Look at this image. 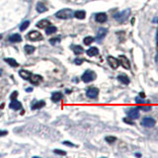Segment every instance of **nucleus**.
<instances>
[{
	"label": "nucleus",
	"mask_w": 158,
	"mask_h": 158,
	"mask_svg": "<svg viewBox=\"0 0 158 158\" xmlns=\"http://www.w3.org/2000/svg\"><path fill=\"white\" fill-rule=\"evenodd\" d=\"M130 14H131V9H125V10L122 11V12H119V13L115 14L114 15V19L116 21H118L119 23H124L129 18Z\"/></svg>",
	"instance_id": "obj_2"
},
{
	"label": "nucleus",
	"mask_w": 158,
	"mask_h": 158,
	"mask_svg": "<svg viewBox=\"0 0 158 158\" xmlns=\"http://www.w3.org/2000/svg\"><path fill=\"white\" fill-rule=\"evenodd\" d=\"M55 17L63 20L70 19L71 17H73V11L71 9H61L55 13Z\"/></svg>",
	"instance_id": "obj_1"
},
{
	"label": "nucleus",
	"mask_w": 158,
	"mask_h": 158,
	"mask_svg": "<svg viewBox=\"0 0 158 158\" xmlns=\"http://www.w3.org/2000/svg\"><path fill=\"white\" fill-rule=\"evenodd\" d=\"M6 134H8V131H0V136H4Z\"/></svg>",
	"instance_id": "obj_38"
},
{
	"label": "nucleus",
	"mask_w": 158,
	"mask_h": 158,
	"mask_svg": "<svg viewBox=\"0 0 158 158\" xmlns=\"http://www.w3.org/2000/svg\"><path fill=\"white\" fill-rule=\"evenodd\" d=\"M50 99H51L52 102L57 103V102H59L62 99V94L60 92H55V93L51 94V98H50Z\"/></svg>",
	"instance_id": "obj_16"
},
{
	"label": "nucleus",
	"mask_w": 158,
	"mask_h": 158,
	"mask_svg": "<svg viewBox=\"0 0 158 158\" xmlns=\"http://www.w3.org/2000/svg\"><path fill=\"white\" fill-rule=\"evenodd\" d=\"M144 93H142V92H141V93H139V97H141V98H144Z\"/></svg>",
	"instance_id": "obj_39"
},
{
	"label": "nucleus",
	"mask_w": 158,
	"mask_h": 158,
	"mask_svg": "<svg viewBox=\"0 0 158 158\" xmlns=\"http://www.w3.org/2000/svg\"><path fill=\"white\" fill-rule=\"evenodd\" d=\"M118 80H119L120 82H122L123 84H129V83H130L129 77L125 75H119L118 76Z\"/></svg>",
	"instance_id": "obj_25"
},
{
	"label": "nucleus",
	"mask_w": 158,
	"mask_h": 158,
	"mask_svg": "<svg viewBox=\"0 0 158 158\" xmlns=\"http://www.w3.org/2000/svg\"><path fill=\"white\" fill-rule=\"evenodd\" d=\"M138 109H139V110L144 111V112H148V111L151 110V106H144V105L142 104L141 106H139V107H138Z\"/></svg>",
	"instance_id": "obj_29"
},
{
	"label": "nucleus",
	"mask_w": 158,
	"mask_h": 158,
	"mask_svg": "<svg viewBox=\"0 0 158 158\" xmlns=\"http://www.w3.org/2000/svg\"><path fill=\"white\" fill-rule=\"evenodd\" d=\"M124 123H127V124H133V122L130 121V120H129V119H127V118H124Z\"/></svg>",
	"instance_id": "obj_37"
},
{
	"label": "nucleus",
	"mask_w": 158,
	"mask_h": 158,
	"mask_svg": "<svg viewBox=\"0 0 158 158\" xmlns=\"http://www.w3.org/2000/svg\"><path fill=\"white\" fill-rule=\"evenodd\" d=\"M46 105V102L45 101H39V102H34L32 104V107L31 109L32 110H37V109H41L44 106Z\"/></svg>",
	"instance_id": "obj_18"
},
{
	"label": "nucleus",
	"mask_w": 158,
	"mask_h": 158,
	"mask_svg": "<svg viewBox=\"0 0 158 158\" xmlns=\"http://www.w3.org/2000/svg\"><path fill=\"white\" fill-rule=\"evenodd\" d=\"M125 113L129 116V118H131V120H136V119L139 118V109H138V107L129 108L128 110L125 111Z\"/></svg>",
	"instance_id": "obj_4"
},
{
	"label": "nucleus",
	"mask_w": 158,
	"mask_h": 158,
	"mask_svg": "<svg viewBox=\"0 0 158 158\" xmlns=\"http://www.w3.org/2000/svg\"><path fill=\"white\" fill-rule=\"evenodd\" d=\"M17 95H18V92H17V91H14L13 93L11 94V100H13V99H16Z\"/></svg>",
	"instance_id": "obj_36"
},
{
	"label": "nucleus",
	"mask_w": 158,
	"mask_h": 158,
	"mask_svg": "<svg viewBox=\"0 0 158 158\" xmlns=\"http://www.w3.org/2000/svg\"><path fill=\"white\" fill-rule=\"evenodd\" d=\"M36 9H37V11H38L39 13H44V12L48 11V8L46 7V5H45L44 3H41V2H38V3H37Z\"/></svg>",
	"instance_id": "obj_17"
},
{
	"label": "nucleus",
	"mask_w": 158,
	"mask_h": 158,
	"mask_svg": "<svg viewBox=\"0 0 158 158\" xmlns=\"http://www.w3.org/2000/svg\"><path fill=\"white\" fill-rule=\"evenodd\" d=\"M9 41L11 43H20L22 41V37L19 34H13L9 37Z\"/></svg>",
	"instance_id": "obj_19"
},
{
	"label": "nucleus",
	"mask_w": 158,
	"mask_h": 158,
	"mask_svg": "<svg viewBox=\"0 0 158 158\" xmlns=\"http://www.w3.org/2000/svg\"><path fill=\"white\" fill-rule=\"evenodd\" d=\"M135 102H136V103H138V104H140V105H141V104L147 103V102H145L144 100H143V99H142L141 97H139V96L135 98Z\"/></svg>",
	"instance_id": "obj_32"
},
{
	"label": "nucleus",
	"mask_w": 158,
	"mask_h": 158,
	"mask_svg": "<svg viewBox=\"0 0 158 158\" xmlns=\"http://www.w3.org/2000/svg\"><path fill=\"white\" fill-rule=\"evenodd\" d=\"M9 107H10V109L18 111V110H20V109H22V104H21L19 101H17L16 99H13V100L11 101L10 105H9Z\"/></svg>",
	"instance_id": "obj_12"
},
{
	"label": "nucleus",
	"mask_w": 158,
	"mask_h": 158,
	"mask_svg": "<svg viewBox=\"0 0 158 158\" xmlns=\"http://www.w3.org/2000/svg\"><path fill=\"white\" fill-rule=\"evenodd\" d=\"M49 25H50V22L48 20H47V19H43V20L39 21L37 23V27L40 28V29H45V28H47Z\"/></svg>",
	"instance_id": "obj_14"
},
{
	"label": "nucleus",
	"mask_w": 158,
	"mask_h": 158,
	"mask_svg": "<svg viewBox=\"0 0 158 158\" xmlns=\"http://www.w3.org/2000/svg\"><path fill=\"white\" fill-rule=\"evenodd\" d=\"M99 95V89L95 87H90L86 91V96L90 99H96Z\"/></svg>",
	"instance_id": "obj_7"
},
{
	"label": "nucleus",
	"mask_w": 158,
	"mask_h": 158,
	"mask_svg": "<svg viewBox=\"0 0 158 158\" xmlns=\"http://www.w3.org/2000/svg\"><path fill=\"white\" fill-rule=\"evenodd\" d=\"M95 20L98 23H105L106 21L108 20V16L107 14L104 13V12H101V13H97L95 15Z\"/></svg>",
	"instance_id": "obj_11"
},
{
	"label": "nucleus",
	"mask_w": 158,
	"mask_h": 158,
	"mask_svg": "<svg viewBox=\"0 0 158 158\" xmlns=\"http://www.w3.org/2000/svg\"><path fill=\"white\" fill-rule=\"evenodd\" d=\"M60 41V38H54V39H50L49 40V43L51 45H55L56 43H59Z\"/></svg>",
	"instance_id": "obj_33"
},
{
	"label": "nucleus",
	"mask_w": 158,
	"mask_h": 158,
	"mask_svg": "<svg viewBox=\"0 0 158 158\" xmlns=\"http://www.w3.org/2000/svg\"><path fill=\"white\" fill-rule=\"evenodd\" d=\"M62 143H63L64 145H66V146H70V147H74V146H75L73 143H71L70 141H63Z\"/></svg>",
	"instance_id": "obj_35"
},
{
	"label": "nucleus",
	"mask_w": 158,
	"mask_h": 158,
	"mask_svg": "<svg viewBox=\"0 0 158 158\" xmlns=\"http://www.w3.org/2000/svg\"><path fill=\"white\" fill-rule=\"evenodd\" d=\"M82 62H83L82 58H76V59H74V63H75V64H77V65H80V64H82Z\"/></svg>",
	"instance_id": "obj_34"
},
{
	"label": "nucleus",
	"mask_w": 158,
	"mask_h": 158,
	"mask_svg": "<svg viewBox=\"0 0 158 158\" xmlns=\"http://www.w3.org/2000/svg\"><path fill=\"white\" fill-rule=\"evenodd\" d=\"M107 60H108V63L110 64V66L112 68L116 69V68H118L119 65H120L119 59L116 58V57H114V56H112V55H109V56L107 57Z\"/></svg>",
	"instance_id": "obj_9"
},
{
	"label": "nucleus",
	"mask_w": 158,
	"mask_h": 158,
	"mask_svg": "<svg viewBox=\"0 0 158 158\" xmlns=\"http://www.w3.org/2000/svg\"><path fill=\"white\" fill-rule=\"evenodd\" d=\"M41 76L40 75H35V74H32V76H31V78H30V82L31 83H33L34 85H37V84H39V82L41 81Z\"/></svg>",
	"instance_id": "obj_20"
},
{
	"label": "nucleus",
	"mask_w": 158,
	"mask_h": 158,
	"mask_svg": "<svg viewBox=\"0 0 158 158\" xmlns=\"http://www.w3.org/2000/svg\"><path fill=\"white\" fill-rule=\"evenodd\" d=\"M19 75H20L23 79H25V80H30V78H31V76H32V73H31L30 71H28V70L21 69L20 71H19Z\"/></svg>",
	"instance_id": "obj_13"
},
{
	"label": "nucleus",
	"mask_w": 158,
	"mask_h": 158,
	"mask_svg": "<svg viewBox=\"0 0 158 158\" xmlns=\"http://www.w3.org/2000/svg\"><path fill=\"white\" fill-rule=\"evenodd\" d=\"M27 39L30 41H41L43 40V36L38 31H31L29 34H27Z\"/></svg>",
	"instance_id": "obj_5"
},
{
	"label": "nucleus",
	"mask_w": 158,
	"mask_h": 158,
	"mask_svg": "<svg viewBox=\"0 0 158 158\" xmlns=\"http://www.w3.org/2000/svg\"><path fill=\"white\" fill-rule=\"evenodd\" d=\"M32 88H27V89H26V91H27V92H31V91H32Z\"/></svg>",
	"instance_id": "obj_41"
},
{
	"label": "nucleus",
	"mask_w": 158,
	"mask_h": 158,
	"mask_svg": "<svg viewBox=\"0 0 158 158\" xmlns=\"http://www.w3.org/2000/svg\"><path fill=\"white\" fill-rule=\"evenodd\" d=\"M72 50L74 51V54L76 55H81V54L84 52V49H83V48L81 46H72Z\"/></svg>",
	"instance_id": "obj_23"
},
{
	"label": "nucleus",
	"mask_w": 158,
	"mask_h": 158,
	"mask_svg": "<svg viewBox=\"0 0 158 158\" xmlns=\"http://www.w3.org/2000/svg\"><path fill=\"white\" fill-rule=\"evenodd\" d=\"M83 82L85 83H89L93 80L96 79V73L92 70H86L84 73L82 74V77H81Z\"/></svg>",
	"instance_id": "obj_3"
},
{
	"label": "nucleus",
	"mask_w": 158,
	"mask_h": 158,
	"mask_svg": "<svg viewBox=\"0 0 158 158\" xmlns=\"http://www.w3.org/2000/svg\"><path fill=\"white\" fill-rule=\"evenodd\" d=\"M56 31H57L56 27H55V26H51V25H49V26H48V27L46 28V33H47V35L55 34Z\"/></svg>",
	"instance_id": "obj_24"
},
{
	"label": "nucleus",
	"mask_w": 158,
	"mask_h": 158,
	"mask_svg": "<svg viewBox=\"0 0 158 158\" xmlns=\"http://www.w3.org/2000/svg\"><path fill=\"white\" fill-rule=\"evenodd\" d=\"M105 140L107 142H109V143H114L117 140V138H115V136H107V138H105Z\"/></svg>",
	"instance_id": "obj_30"
},
{
	"label": "nucleus",
	"mask_w": 158,
	"mask_h": 158,
	"mask_svg": "<svg viewBox=\"0 0 158 158\" xmlns=\"http://www.w3.org/2000/svg\"><path fill=\"white\" fill-rule=\"evenodd\" d=\"M55 153L58 154V155H63V156H65L67 154L66 151H63V150H60V149H55Z\"/></svg>",
	"instance_id": "obj_31"
},
{
	"label": "nucleus",
	"mask_w": 158,
	"mask_h": 158,
	"mask_svg": "<svg viewBox=\"0 0 158 158\" xmlns=\"http://www.w3.org/2000/svg\"><path fill=\"white\" fill-rule=\"evenodd\" d=\"M135 155H136V156H138V157H140V156H141V155H140V154H139V153H136V154H135Z\"/></svg>",
	"instance_id": "obj_42"
},
{
	"label": "nucleus",
	"mask_w": 158,
	"mask_h": 158,
	"mask_svg": "<svg viewBox=\"0 0 158 158\" xmlns=\"http://www.w3.org/2000/svg\"><path fill=\"white\" fill-rule=\"evenodd\" d=\"M119 62H120V64L125 69H130L131 67V63H130V60L127 58V56H124V55H120L119 56Z\"/></svg>",
	"instance_id": "obj_8"
},
{
	"label": "nucleus",
	"mask_w": 158,
	"mask_h": 158,
	"mask_svg": "<svg viewBox=\"0 0 158 158\" xmlns=\"http://www.w3.org/2000/svg\"><path fill=\"white\" fill-rule=\"evenodd\" d=\"M4 61L7 62L10 66H13V67H17V66H19V63L16 61L14 58H10V57H8V58H4Z\"/></svg>",
	"instance_id": "obj_22"
},
{
	"label": "nucleus",
	"mask_w": 158,
	"mask_h": 158,
	"mask_svg": "<svg viewBox=\"0 0 158 158\" xmlns=\"http://www.w3.org/2000/svg\"><path fill=\"white\" fill-rule=\"evenodd\" d=\"M157 23H158V19H157Z\"/></svg>",
	"instance_id": "obj_45"
},
{
	"label": "nucleus",
	"mask_w": 158,
	"mask_h": 158,
	"mask_svg": "<svg viewBox=\"0 0 158 158\" xmlns=\"http://www.w3.org/2000/svg\"><path fill=\"white\" fill-rule=\"evenodd\" d=\"M108 33V30L106 28H100L97 32V36H96V40L98 41H101L104 38L106 37V35Z\"/></svg>",
	"instance_id": "obj_10"
},
{
	"label": "nucleus",
	"mask_w": 158,
	"mask_h": 158,
	"mask_svg": "<svg viewBox=\"0 0 158 158\" xmlns=\"http://www.w3.org/2000/svg\"><path fill=\"white\" fill-rule=\"evenodd\" d=\"M94 41H95V39H94L93 37H86V38L83 40V43H84V45L89 46V45H91Z\"/></svg>",
	"instance_id": "obj_27"
},
{
	"label": "nucleus",
	"mask_w": 158,
	"mask_h": 158,
	"mask_svg": "<svg viewBox=\"0 0 158 158\" xmlns=\"http://www.w3.org/2000/svg\"><path fill=\"white\" fill-rule=\"evenodd\" d=\"M73 16L77 18V19H80V20H82L84 19L85 17H86V12L85 11H83V10H80V11H76L73 13Z\"/></svg>",
	"instance_id": "obj_21"
},
{
	"label": "nucleus",
	"mask_w": 158,
	"mask_h": 158,
	"mask_svg": "<svg viewBox=\"0 0 158 158\" xmlns=\"http://www.w3.org/2000/svg\"><path fill=\"white\" fill-rule=\"evenodd\" d=\"M156 44H157L158 46V31L156 32Z\"/></svg>",
	"instance_id": "obj_40"
},
{
	"label": "nucleus",
	"mask_w": 158,
	"mask_h": 158,
	"mask_svg": "<svg viewBox=\"0 0 158 158\" xmlns=\"http://www.w3.org/2000/svg\"><path fill=\"white\" fill-rule=\"evenodd\" d=\"M155 123H156V122H155L154 119L146 117V118H143V119H142V121H141V125L144 127V128H153V127L155 125Z\"/></svg>",
	"instance_id": "obj_6"
},
{
	"label": "nucleus",
	"mask_w": 158,
	"mask_h": 158,
	"mask_svg": "<svg viewBox=\"0 0 158 158\" xmlns=\"http://www.w3.org/2000/svg\"><path fill=\"white\" fill-rule=\"evenodd\" d=\"M1 74H2V71H1V69H0V76H1Z\"/></svg>",
	"instance_id": "obj_44"
},
{
	"label": "nucleus",
	"mask_w": 158,
	"mask_h": 158,
	"mask_svg": "<svg viewBox=\"0 0 158 158\" xmlns=\"http://www.w3.org/2000/svg\"><path fill=\"white\" fill-rule=\"evenodd\" d=\"M156 62H158V52H157V55H156Z\"/></svg>",
	"instance_id": "obj_43"
},
{
	"label": "nucleus",
	"mask_w": 158,
	"mask_h": 158,
	"mask_svg": "<svg viewBox=\"0 0 158 158\" xmlns=\"http://www.w3.org/2000/svg\"><path fill=\"white\" fill-rule=\"evenodd\" d=\"M24 48H25V52H26L27 55H32V54L35 51V49H36L35 47H33V46H30V45H26Z\"/></svg>",
	"instance_id": "obj_26"
},
{
	"label": "nucleus",
	"mask_w": 158,
	"mask_h": 158,
	"mask_svg": "<svg viewBox=\"0 0 158 158\" xmlns=\"http://www.w3.org/2000/svg\"><path fill=\"white\" fill-rule=\"evenodd\" d=\"M30 26V21H24L22 24H21L20 26V31L21 32H23V31H25L28 27Z\"/></svg>",
	"instance_id": "obj_28"
},
{
	"label": "nucleus",
	"mask_w": 158,
	"mask_h": 158,
	"mask_svg": "<svg viewBox=\"0 0 158 158\" xmlns=\"http://www.w3.org/2000/svg\"><path fill=\"white\" fill-rule=\"evenodd\" d=\"M86 54H87V55L88 56H96V55H98V54H99V49L96 48V47H92V48H90L87 49V51H86Z\"/></svg>",
	"instance_id": "obj_15"
}]
</instances>
